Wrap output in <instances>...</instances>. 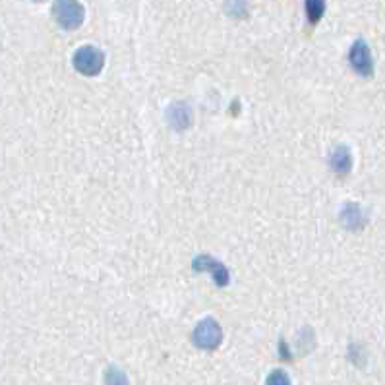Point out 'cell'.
Returning <instances> with one entry per match:
<instances>
[{"label": "cell", "instance_id": "obj_9", "mask_svg": "<svg viewBox=\"0 0 385 385\" xmlns=\"http://www.w3.org/2000/svg\"><path fill=\"white\" fill-rule=\"evenodd\" d=\"M304 8H306V16L310 19V24H317L325 14V0H306Z\"/></svg>", "mask_w": 385, "mask_h": 385}, {"label": "cell", "instance_id": "obj_10", "mask_svg": "<svg viewBox=\"0 0 385 385\" xmlns=\"http://www.w3.org/2000/svg\"><path fill=\"white\" fill-rule=\"evenodd\" d=\"M105 384L107 385H128V376L124 374L120 368L111 366L105 374Z\"/></svg>", "mask_w": 385, "mask_h": 385}, {"label": "cell", "instance_id": "obj_4", "mask_svg": "<svg viewBox=\"0 0 385 385\" xmlns=\"http://www.w3.org/2000/svg\"><path fill=\"white\" fill-rule=\"evenodd\" d=\"M349 62L352 66V70L364 76V78H370L374 74V58H372V51L366 45L364 39H359L354 41V45L350 47L349 53Z\"/></svg>", "mask_w": 385, "mask_h": 385}, {"label": "cell", "instance_id": "obj_2", "mask_svg": "<svg viewBox=\"0 0 385 385\" xmlns=\"http://www.w3.org/2000/svg\"><path fill=\"white\" fill-rule=\"evenodd\" d=\"M72 64H74L76 72H79L81 76H97L105 66V54L101 53L97 47L84 45L74 53Z\"/></svg>", "mask_w": 385, "mask_h": 385}, {"label": "cell", "instance_id": "obj_1", "mask_svg": "<svg viewBox=\"0 0 385 385\" xmlns=\"http://www.w3.org/2000/svg\"><path fill=\"white\" fill-rule=\"evenodd\" d=\"M53 18L61 27L74 31V29H79L84 24L86 8L78 0H54Z\"/></svg>", "mask_w": 385, "mask_h": 385}, {"label": "cell", "instance_id": "obj_11", "mask_svg": "<svg viewBox=\"0 0 385 385\" xmlns=\"http://www.w3.org/2000/svg\"><path fill=\"white\" fill-rule=\"evenodd\" d=\"M265 385H290V379L283 370H273L272 374L267 376Z\"/></svg>", "mask_w": 385, "mask_h": 385}, {"label": "cell", "instance_id": "obj_12", "mask_svg": "<svg viewBox=\"0 0 385 385\" xmlns=\"http://www.w3.org/2000/svg\"><path fill=\"white\" fill-rule=\"evenodd\" d=\"M36 2H43V0H36Z\"/></svg>", "mask_w": 385, "mask_h": 385}, {"label": "cell", "instance_id": "obj_3", "mask_svg": "<svg viewBox=\"0 0 385 385\" xmlns=\"http://www.w3.org/2000/svg\"><path fill=\"white\" fill-rule=\"evenodd\" d=\"M194 345L202 350H215L223 341V329L213 317H205L194 329Z\"/></svg>", "mask_w": 385, "mask_h": 385}, {"label": "cell", "instance_id": "obj_5", "mask_svg": "<svg viewBox=\"0 0 385 385\" xmlns=\"http://www.w3.org/2000/svg\"><path fill=\"white\" fill-rule=\"evenodd\" d=\"M192 269L194 272H210L211 277L217 283V287H227L228 281H230L227 267L211 256H198L192 262Z\"/></svg>", "mask_w": 385, "mask_h": 385}, {"label": "cell", "instance_id": "obj_6", "mask_svg": "<svg viewBox=\"0 0 385 385\" xmlns=\"http://www.w3.org/2000/svg\"><path fill=\"white\" fill-rule=\"evenodd\" d=\"M166 123L173 126V130L182 132L192 124V111L186 103H173L166 109Z\"/></svg>", "mask_w": 385, "mask_h": 385}, {"label": "cell", "instance_id": "obj_8", "mask_svg": "<svg viewBox=\"0 0 385 385\" xmlns=\"http://www.w3.org/2000/svg\"><path fill=\"white\" fill-rule=\"evenodd\" d=\"M341 223L350 230H359L366 225L364 211L360 210L359 203H345L341 211Z\"/></svg>", "mask_w": 385, "mask_h": 385}, {"label": "cell", "instance_id": "obj_7", "mask_svg": "<svg viewBox=\"0 0 385 385\" xmlns=\"http://www.w3.org/2000/svg\"><path fill=\"white\" fill-rule=\"evenodd\" d=\"M329 165H331V171L335 175H349L350 168H352V155H350L349 148L339 146V148L333 149L331 157H329Z\"/></svg>", "mask_w": 385, "mask_h": 385}]
</instances>
